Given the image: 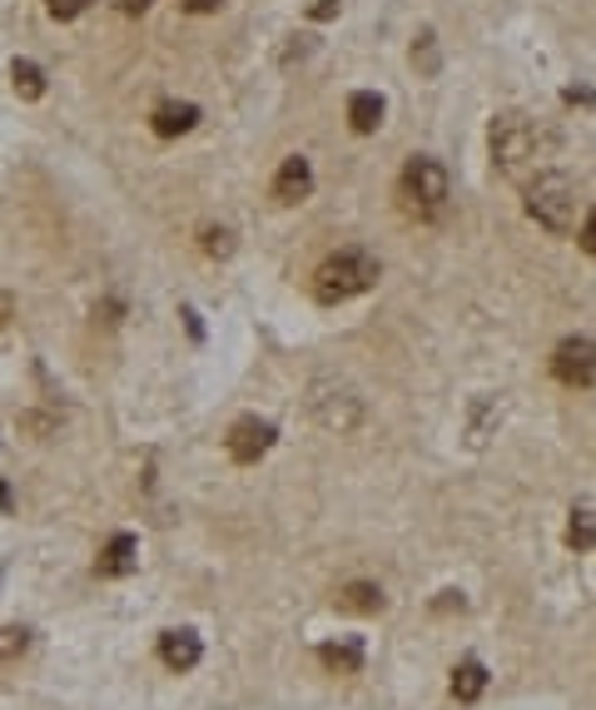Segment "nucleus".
Here are the masks:
<instances>
[{"label": "nucleus", "instance_id": "4", "mask_svg": "<svg viewBox=\"0 0 596 710\" xmlns=\"http://www.w3.org/2000/svg\"><path fill=\"white\" fill-rule=\"evenodd\" d=\"M447 194H453V179L447 169L433 160V154H413L403 164V175H397V199H403V210L418 214V219H438L447 210Z\"/></svg>", "mask_w": 596, "mask_h": 710}, {"label": "nucleus", "instance_id": "3", "mask_svg": "<svg viewBox=\"0 0 596 710\" xmlns=\"http://www.w3.org/2000/svg\"><path fill=\"white\" fill-rule=\"evenodd\" d=\"M304 403H308V418H314L324 432H333V438H348V432H358L363 418H368V403H363V393L343 373H318L314 383H308Z\"/></svg>", "mask_w": 596, "mask_h": 710}, {"label": "nucleus", "instance_id": "18", "mask_svg": "<svg viewBox=\"0 0 596 710\" xmlns=\"http://www.w3.org/2000/svg\"><path fill=\"white\" fill-rule=\"evenodd\" d=\"M567 542H572L576 551H586V547H596V517L586 512H572V527H567Z\"/></svg>", "mask_w": 596, "mask_h": 710}, {"label": "nucleus", "instance_id": "6", "mask_svg": "<svg viewBox=\"0 0 596 710\" xmlns=\"http://www.w3.org/2000/svg\"><path fill=\"white\" fill-rule=\"evenodd\" d=\"M551 373L567 388H596V343L592 338H561L551 353Z\"/></svg>", "mask_w": 596, "mask_h": 710}, {"label": "nucleus", "instance_id": "19", "mask_svg": "<svg viewBox=\"0 0 596 710\" xmlns=\"http://www.w3.org/2000/svg\"><path fill=\"white\" fill-rule=\"evenodd\" d=\"M199 244H204V254H210V258H229V254H234V233L214 229V224H210V229L199 233Z\"/></svg>", "mask_w": 596, "mask_h": 710}, {"label": "nucleus", "instance_id": "10", "mask_svg": "<svg viewBox=\"0 0 596 710\" xmlns=\"http://www.w3.org/2000/svg\"><path fill=\"white\" fill-rule=\"evenodd\" d=\"M199 656H204V646H199L194 631H164L160 636V661L169 671H194Z\"/></svg>", "mask_w": 596, "mask_h": 710}, {"label": "nucleus", "instance_id": "26", "mask_svg": "<svg viewBox=\"0 0 596 710\" xmlns=\"http://www.w3.org/2000/svg\"><path fill=\"white\" fill-rule=\"evenodd\" d=\"M333 11H339V0H318V5H314V21H328Z\"/></svg>", "mask_w": 596, "mask_h": 710}, {"label": "nucleus", "instance_id": "7", "mask_svg": "<svg viewBox=\"0 0 596 710\" xmlns=\"http://www.w3.org/2000/svg\"><path fill=\"white\" fill-rule=\"evenodd\" d=\"M229 457H234L239 467H254L258 457L274 447V422H258V418H239L234 428H229Z\"/></svg>", "mask_w": 596, "mask_h": 710}, {"label": "nucleus", "instance_id": "23", "mask_svg": "<svg viewBox=\"0 0 596 710\" xmlns=\"http://www.w3.org/2000/svg\"><path fill=\"white\" fill-rule=\"evenodd\" d=\"M219 5L224 0H179V11H189V15H214Z\"/></svg>", "mask_w": 596, "mask_h": 710}, {"label": "nucleus", "instance_id": "2", "mask_svg": "<svg viewBox=\"0 0 596 710\" xmlns=\"http://www.w3.org/2000/svg\"><path fill=\"white\" fill-rule=\"evenodd\" d=\"M378 274H383L378 254H368V249H358V244L333 249V254L314 268V299L328 303V308H333V303H348V299L373 289Z\"/></svg>", "mask_w": 596, "mask_h": 710}, {"label": "nucleus", "instance_id": "20", "mask_svg": "<svg viewBox=\"0 0 596 710\" xmlns=\"http://www.w3.org/2000/svg\"><path fill=\"white\" fill-rule=\"evenodd\" d=\"M413 65H422V75L438 71V46H433V30H422L418 46H413Z\"/></svg>", "mask_w": 596, "mask_h": 710}, {"label": "nucleus", "instance_id": "13", "mask_svg": "<svg viewBox=\"0 0 596 710\" xmlns=\"http://www.w3.org/2000/svg\"><path fill=\"white\" fill-rule=\"evenodd\" d=\"M348 125L358 129V135H373L378 125H383V94L378 90H358L348 100Z\"/></svg>", "mask_w": 596, "mask_h": 710}, {"label": "nucleus", "instance_id": "11", "mask_svg": "<svg viewBox=\"0 0 596 710\" xmlns=\"http://www.w3.org/2000/svg\"><path fill=\"white\" fill-rule=\"evenodd\" d=\"M135 567H140V542L129 532H115L110 547L100 551V576H129Z\"/></svg>", "mask_w": 596, "mask_h": 710}, {"label": "nucleus", "instance_id": "17", "mask_svg": "<svg viewBox=\"0 0 596 710\" xmlns=\"http://www.w3.org/2000/svg\"><path fill=\"white\" fill-rule=\"evenodd\" d=\"M25 651H30V631L25 626H0V665L21 661Z\"/></svg>", "mask_w": 596, "mask_h": 710}, {"label": "nucleus", "instance_id": "5", "mask_svg": "<svg viewBox=\"0 0 596 710\" xmlns=\"http://www.w3.org/2000/svg\"><path fill=\"white\" fill-rule=\"evenodd\" d=\"M527 189V214L542 224L547 233H572L576 229V185L561 169H547L537 175Z\"/></svg>", "mask_w": 596, "mask_h": 710}, {"label": "nucleus", "instance_id": "12", "mask_svg": "<svg viewBox=\"0 0 596 710\" xmlns=\"http://www.w3.org/2000/svg\"><path fill=\"white\" fill-rule=\"evenodd\" d=\"M318 665H324L328 675H358L363 646L358 641H324V646H318Z\"/></svg>", "mask_w": 596, "mask_h": 710}, {"label": "nucleus", "instance_id": "25", "mask_svg": "<svg viewBox=\"0 0 596 710\" xmlns=\"http://www.w3.org/2000/svg\"><path fill=\"white\" fill-rule=\"evenodd\" d=\"M150 5H154V0H119V11H125V15H140V11H150Z\"/></svg>", "mask_w": 596, "mask_h": 710}, {"label": "nucleus", "instance_id": "9", "mask_svg": "<svg viewBox=\"0 0 596 710\" xmlns=\"http://www.w3.org/2000/svg\"><path fill=\"white\" fill-rule=\"evenodd\" d=\"M194 125H199V105H185V100H164L150 115V129L160 140H179V135H189Z\"/></svg>", "mask_w": 596, "mask_h": 710}, {"label": "nucleus", "instance_id": "1", "mask_svg": "<svg viewBox=\"0 0 596 710\" xmlns=\"http://www.w3.org/2000/svg\"><path fill=\"white\" fill-rule=\"evenodd\" d=\"M557 129L532 115H497L487 129L492 169L512 185H532L537 175H547L551 160H557Z\"/></svg>", "mask_w": 596, "mask_h": 710}, {"label": "nucleus", "instance_id": "8", "mask_svg": "<svg viewBox=\"0 0 596 710\" xmlns=\"http://www.w3.org/2000/svg\"><path fill=\"white\" fill-rule=\"evenodd\" d=\"M314 194V164L304 160V154H289V160L279 164V175H274V199L279 204H304V199Z\"/></svg>", "mask_w": 596, "mask_h": 710}, {"label": "nucleus", "instance_id": "21", "mask_svg": "<svg viewBox=\"0 0 596 710\" xmlns=\"http://www.w3.org/2000/svg\"><path fill=\"white\" fill-rule=\"evenodd\" d=\"M46 11L55 15V21H75V15L90 11V0H46Z\"/></svg>", "mask_w": 596, "mask_h": 710}, {"label": "nucleus", "instance_id": "16", "mask_svg": "<svg viewBox=\"0 0 596 710\" xmlns=\"http://www.w3.org/2000/svg\"><path fill=\"white\" fill-rule=\"evenodd\" d=\"M339 606H348V611H383V586L373 582H348L339 592Z\"/></svg>", "mask_w": 596, "mask_h": 710}, {"label": "nucleus", "instance_id": "14", "mask_svg": "<svg viewBox=\"0 0 596 710\" xmlns=\"http://www.w3.org/2000/svg\"><path fill=\"white\" fill-rule=\"evenodd\" d=\"M482 690H487V671H482L478 661H462V665H457V671H453V696L462 700V706H472Z\"/></svg>", "mask_w": 596, "mask_h": 710}, {"label": "nucleus", "instance_id": "22", "mask_svg": "<svg viewBox=\"0 0 596 710\" xmlns=\"http://www.w3.org/2000/svg\"><path fill=\"white\" fill-rule=\"evenodd\" d=\"M576 239H582L586 254H596V204H592V214H586V224H582V233H576Z\"/></svg>", "mask_w": 596, "mask_h": 710}, {"label": "nucleus", "instance_id": "24", "mask_svg": "<svg viewBox=\"0 0 596 710\" xmlns=\"http://www.w3.org/2000/svg\"><path fill=\"white\" fill-rule=\"evenodd\" d=\"M11 314H15V299H11V293H0V328L11 324Z\"/></svg>", "mask_w": 596, "mask_h": 710}, {"label": "nucleus", "instance_id": "15", "mask_svg": "<svg viewBox=\"0 0 596 710\" xmlns=\"http://www.w3.org/2000/svg\"><path fill=\"white\" fill-rule=\"evenodd\" d=\"M11 85H15L21 100H40V94H46V71H40L36 60H15V65H11Z\"/></svg>", "mask_w": 596, "mask_h": 710}]
</instances>
